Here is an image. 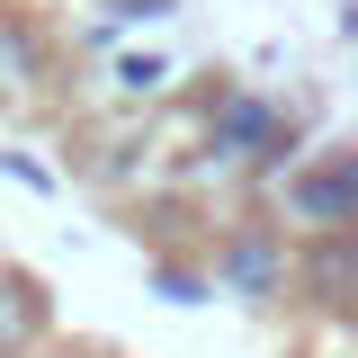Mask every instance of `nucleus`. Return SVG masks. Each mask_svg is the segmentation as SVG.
<instances>
[{
	"label": "nucleus",
	"instance_id": "obj_1",
	"mask_svg": "<svg viewBox=\"0 0 358 358\" xmlns=\"http://www.w3.org/2000/svg\"><path fill=\"white\" fill-rule=\"evenodd\" d=\"M287 143H296V126L268 90H215L206 99V134H197L206 171H242V179L287 171Z\"/></svg>",
	"mask_w": 358,
	"mask_h": 358
},
{
	"label": "nucleus",
	"instance_id": "obj_2",
	"mask_svg": "<svg viewBox=\"0 0 358 358\" xmlns=\"http://www.w3.org/2000/svg\"><path fill=\"white\" fill-rule=\"evenodd\" d=\"M215 296H233L251 313H268L278 296H296V251H287L278 224H233L215 242Z\"/></svg>",
	"mask_w": 358,
	"mask_h": 358
},
{
	"label": "nucleus",
	"instance_id": "obj_3",
	"mask_svg": "<svg viewBox=\"0 0 358 358\" xmlns=\"http://www.w3.org/2000/svg\"><path fill=\"white\" fill-rule=\"evenodd\" d=\"M278 215L296 233H350V179H341V152H313V162H287L278 171Z\"/></svg>",
	"mask_w": 358,
	"mask_h": 358
},
{
	"label": "nucleus",
	"instance_id": "obj_4",
	"mask_svg": "<svg viewBox=\"0 0 358 358\" xmlns=\"http://www.w3.org/2000/svg\"><path fill=\"white\" fill-rule=\"evenodd\" d=\"M45 341H54V296H45V278L0 260V358H36Z\"/></svg>",
	"mask_w": 358,
	"mask_h": 358
},
{
	"label": "nucleus",
	"instance_id": "obj_5",
	"mask_svg": "<svg viewBox=\"0 0 358 358\" xmlns=\"http://www.w3.org/2000/svg\"><path fill=\"white\" fill-rule=\"evenodd\" d=\"M296 287H305L322 313H358V224L350 233H313L305 260H296Z\"/></svg>",
	"mask_w": 358,
	"mask_h": 358
},
{
	"label": "nucleus",
	"instance_id": "obj_6",
	"mask_svg": "<svg viewBox=\"0 0 358 358\" xmlns=\"http://www.w3.org/2000/svg\"><path fill=\"white\" fill-rule=\"evenodd\" d=\"M36 81H45V27H36V18H9V9H0V99H9V90L27 99Z\"/></svg>",
	"mask_w": 358,
	"mask_h": 358
},
{
	"label": "nucleus",
	"instance_id": "obj_7",
	"mask_svg": "<svg viewBox=\"0 0 358 358\" xmlns=\"http://www.w3.org/2000/svg\"><path fill=\"white\" fill-rule=\"evenodd\" d=\"M108 81H117L126 108H152V99L171 90V63H162V54H117V63H108Z\"/></svg>",
	"mask_w": 358,
	"mask_h": 358
},
{
	"label": "nucleus",
	"instance_id": "obj_8",
	"mask_svg": "<svg viewBox=\"0 0 358 358\" xmlns=\"http://www.w3.org/2000/svg\"><path fill=\"white\" fill-rule=\"evenodd\" d=\"M152 296H162V305H206V296H215V268H188V260H152Z\"/></svg>",
	"mask_w": 358,
	"mask_h": 358
},
{
	"label": "nucleus",
	"instance_id": "obj_9",
	"mask_svg": "<svg viewBox=\"0 0 358 358\" xmlns=\"http://www.w3.org/2000/svg\"><path fill=\"white\" fill-rule=\"evenodd\" d=\"M152 18H171V0H108V18L90 27V45H108L117 27H152Z\"/></svg>",
	"mask_w": 358,
	"mask_h": 358
},
{
	"label": "nucleus",
	"instance_id": "obj_10",
	"mask_svg": "<svg viewBox=\"0 0 358 358\" xmlns=\"http://www.w3.org/2000/svg\"><path fill=\"white\" fill-rule=\"evenodd\" d=\"M0 171H9V179H18V188H54V171H45V162H36V152H0Z\"/></svg>",
	"mask_w": 358,
	"mask_h": 358
},
{
	"label": "nucleus",
	"instance_id": "obj_11",
	"mask_svg": "<svg viewBox=\"0 0 358 358\" xmlns=\"http://www.w3.org/2000/svg\"><path fill=\"white\" fill-rule=\"evenodd\" d=\"M341 179H350V224H358V143H341Z\"/></svg>",
	"mask_w": 358,
	"mask_h": 358
}]
</instances>
